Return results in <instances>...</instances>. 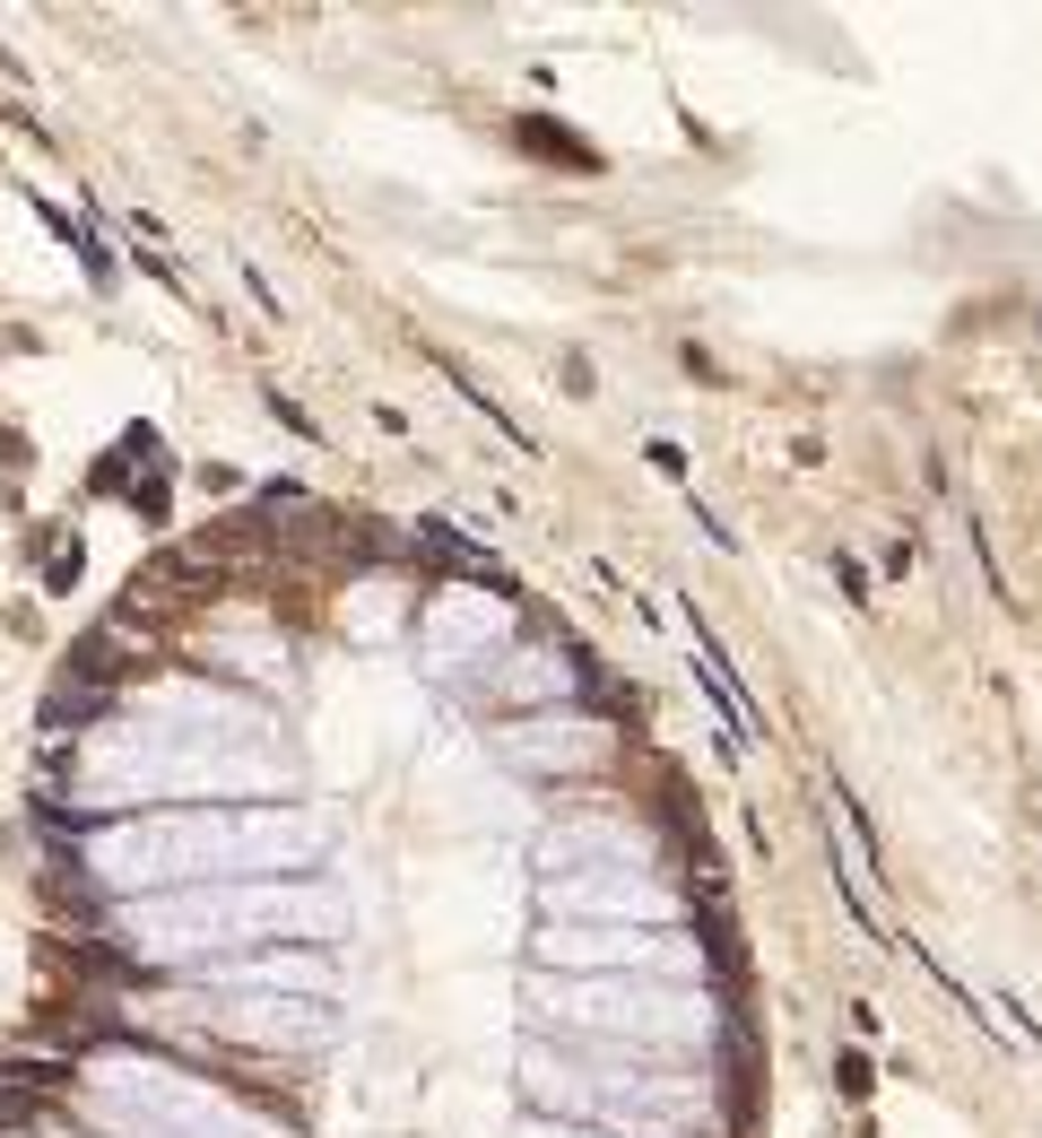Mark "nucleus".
<instances>
[{
  "mask_svg": "<svg viewBox=\"0 0 1042 1138\" xmlns=\"http://www.w3.org/2000/svg\"><path fill=\"white\" fill-rule=\"evenodd\" d=\"M522 1086L548 1122H582L599 1138H721L730 1104L712 1086V1069L695 1060H643V1051H557L530 1043L522 1051Z\"/></svg>",
  "mask_w": 1042,
  "mask_h": 1138,
  "instance_id": "f257e3e1",
  "label": "nucleus"
},
{
  "mask_svg": "<svg viewBox=\"0 0 1042 1138\" xmlns=\"http://www.w3.org/2000/svg\"><path fill=\"white\" fill-rule=\"evenodd\" d=\"M530 1009L557 1034H582L599 1051H643V1060H712L730 1043L712 982H661V974H539Z\"/></svg>",
  "mask_w": 1042,
  "mask_h": 1138,
  "instance_id": "f03ea898",
  "label": "nucleus"
},
{
  "mask_svg": "<svg viewBox=\"0 0 1042 1138\" xmlns=\"http://www.w3.org/2000/svg\"><path fill=\"white\" fill-rule=\"evenodd\" d=\"M313 826L296 817H270V808H234V817H157L139 834L96 843V869H114L105 887H148V878H234V869H287V861H313Z\"/></svg>",
  "mask_w": 1042,
  "mask_h": 1138,
  "instance_id": "7ed1b4c3",
  "label": "nucleus"
},
{
  "mask_svg": "<svg viewBox=\"0 0 1042 1138\" xmlns=\"http://www.w3.org/2000/svg\"><path fill=\"white\" fill-rule=\"evenodd\" d=\"M347 904L331 887H278V878H218L201 896H174V904H139L130 930L157 947V956H209L234 938H340Z\"/></svg>",
  "mask_w": 1042,
  "mask_h": 1138,
  "instance_id": "20e7f679",
  "label": "nucleus"
},
{
  "mask_svg": "<svg viewBox=\"0 0 1042 1138\" xmlns=\"http://www.w3.org/2000/svg\"><path fill=\"white\" fill-rule=\"evenodd\" d=\"M530 956L548 974H661L703 982V938L695 930H617V921H539Z\"/></svg>",
  "mask_w": 1042,
  "mask_h": 1138,
  "instance_id": "39448f33",
  "label": "nucleus"
},
{
  "mask_svg": "<svg viewBox=\"0 0 1042 1138\" xmlns=\"http://www.w3.org/2000/svg\"><path fill=\"white\" fill-rule=\"evenodd\" d=\"M548 921H617V930H687V896L652 861H599L582 878H548Z\"/></svg>",
  "mask_w": 1042,
  "mask_h": 1138,
  "instance_id": "423d86ee",
  "label": "nucleus"
},
{
  "mask_svg": "<svg viewBox=\"0 0 1042 1138\" xmlns=\"http://www.w3.org/2000/svg\"><path fill=\"white\" fill-rule=\"evenodd\" d=\"M192 1025H209L227 1043H252V1051H296V1043H322V1000H218Z\"/></svg>",
  "mask_w": 1042,
  "mask_h": 1138,
  "instance_id": "0eeeda50",
  "label": "nucleus"
},
{
  "mask_svg": "<svg viewBox=\"0 0 1042 1138\" xmlns=\"http://www.w3.org/2000/svg\"><path fill=\"white\" fill-rule=\"evenodd\" d=\"M88 487H96V496H122V487H130V469H122V453H105V460H96V469H88Z\"/></svg>",
  "mask_w": 1042,
  "mask_h": 1138,
  "instance_id": "6e6552de",
  "label": "nucleus"
},
{
  "mask_svg": "<svg viewBox=\"0 0 1042 1138\" xmlns=\"http://www.w3.org/2000/svg\"><path fill=\"white\" fill-rule=\"evenodd\" d=\"M522 1138H599V1130H582V1122H548V1113H539V1122H522Z\"/></svg>",
  "mask_w": 1042,
  "mask_h": 1138,
  "instance_id": "1a4fd4ad",
  "label": "nucleus"
},
{
  "mask_svg": "<svg viewBox=\"0 0 1042 1138\" xmlns=\"http://www.w3.org/2000/svg\"><path fill=\"white\" fill-rule=\"evenodd\" d=\"M70 582H79V548L61 539V548H53V591H70Z\"/></svg>",
  "mask_w": 1042,
  "mask_h": 1138,
  "instance_id": "9d476101",
  "label": "nucleus"
}]
</instances>
